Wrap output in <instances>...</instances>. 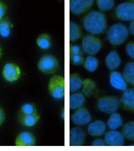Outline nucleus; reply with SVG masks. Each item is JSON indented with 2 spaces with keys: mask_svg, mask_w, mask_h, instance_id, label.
<instances>
[{
  "mask_svg": "<svg viewBox=\"0 0 134 151\" xmlns=\"http://www.w3.org/2000/svg\"><path fill=\"white\" fill-rule=\"evenodd\" d=\"M81 33L79 25L75 23H70V40L75 41L81 37Z\"/></svg>",
  "mask_w": 134,
  "mask_h": 151,
  "instance_id": "obj_26",
  "label": "nucleus"
},
{
  "mask_svg": "<svg viewBox=\"0 0 134 151\" xmlns=\"http://www.w3.org/2000/svg\"><path fill=\"white\" fill-rule=\"evenodd\" d=\"M129 31L131 35L134 36V20L132 21L129 25Z\"/></svg>",
  "mask_w": 134,
  "mask_h": 151,
  "instance_id": "obj_37",
  "label": "nucleus"
},
{
  "mask_svg": "<svg viewBox=\"0 0 134 151\" xmlns=\"http://www.w3.org/2000/svg\"><path fill=\"white\" fill-rule=\"evenodd\" d=\"M104 139L106 144L108 146H121L124 144V135L115 130H111L107 132Z\"/></svg>",
  "mask_w": 134,
  "mask_h": 151,
  "instance_id": "obj_11",
  "label": "nucleus"
},
{
  "mask_svg": "<svg viewBox=\"0 0 134 151\" xmlns=\"http://www.w3.org/2000/svg\"><path fill=\"white\" fill-rule=\"evenodd\" d=\"M99 9L103 12L110 10L114 6V0H97Z\"/></svg>",
  "mask_w": 134,
  "mask_h": 151,
  "instance_id": "obj_29",
  "label": "nucleus"
},
{
  "mask_svg": "<svg viewBox=\"0 0 134 151\" xmlns=\"http://www.w3.org/2000/svg\"><path fill=\"white\" fill-rule=\"evenodd\" d=\"M120 105V101L118 99L107 97L102 98L97 103V106L100 110L107 114H112L118 110Z\"/></svg>",
  "mask_w": 134,
  "mask_h": 151,
  "instance_id": "obj_8",
  "label": "nucleus"
},
{
  "mask_svg": "<svg viewBox=\"0 0 134 151\" xmlns=\"http://www.w3.org/2000/svg\"><path fill=\"white\" fill-rule=\"evenodd\" d=\"M14 25L8 18L4 17L0 19V36L3 38L8 37Z\"/></svg>",
  "mask_w": 134,
  "mask_h": 151,
  "instance_id": "obj_19",
  "label": "nucleus"
},
{
  "mask_svg": "<svg viewBox=\"0 0 134 151\" xmlns=\"http://www.w3.org/2000/svg\"><path fill=\"white\" fill-rule=\"evenodd\" d=\"M82 46L85 52L90 55H94L102 48V42L98 38L87 35L83 38Z\"/></svg>",
  "mask_w": 134,
  "mask_h": 151,
  "instance_id": "obj_6",
  "label": "nucleus"
},
{
  "mask_svg": "<svg viewBox=\"0 0 134 151\" xmlns=\"http://www.w3.org/2000/svg\"><path fill=\"white\" fill-rule=\"evenodd\" d=\"M35 144V137L31 132H23L16 137L15 142L16 146H33Z\"/></svg>",
  "mask_w": 134,
  "mask_h": 151,
  "instance_id": "obj_13",
  "label": "nucleus"
},
{
  "mask_svg": "<svg viewBox=\"0 0 134 151\" xmlns=\"http://www.w3.org/2000/svg\"><path fill=\"white\" fill-rule=\"evenodd\" d=\"M86 137L84 131L80 127H75L70 131V145L72 146H81Z\"/></svg>",
  "mask_w": 134,
  "mask_h": 151,
  "instance_id": "obj_12",
  "label": "nucleus"
},
{
  "mask_svg": "<svg viewBox=\"0 0 134 151\" xmlns=\"http://www.w3.org/2000/svg\"><path fill=\"white\" fill-rule=\"evenodd\" d=\"M85 102V97L81 93H75L70 96V108L77 109L82 106Z\"/></svg>",
  "mask_w": 134,
  "mask_h": 151,
  "instance_id": "obj_20",
  "label": "nucleus"
},
{
  "mask_svg": "<svg viewBox=\"0 0 134 151\" xmlns=\"http://www.w3.org/2000/svg\"><path fill=\"white\" fill-rule=\"evenodd\" d=\"M40 119V116L38 113L31 115L17 116L18 122L22 125L27 127H32L36 124Z\"/></svg>",
  "mask_w": 134,
  "mask_h": 151,
  "instance_id": "obj_18",
  "label": "nucleus"
},
{
  "mask_svg": "<svg viewBox=\"0 0 134 151\" xmlns=\"http://www.w3.org/2000/svg\"><path fill=\"white\" fill-rule=\"evenodd\" d=\"M122 134L127 139L134 140V122H128L124 125Z\"/></svg>",
  "mask_w": 134,
  "mask_h": 151,
  "instance_id": "obj_28",
  "label": "nucleus"
},
{
  "mask_svg": "<svg viewBox=\"0 0 134 151\" xmlns=\"http://www.w3.org/2000/svg\"><path fill=\"white\" fill-rule=\"evenodd\" d=\"M122 76L126 82L134 85V62H130L125 65Z\"/></svg>",
  "mask_w": 134,
  "mask_h": 151,
  "instance_id": "obj_24",
  "label": "nucleus"
},
{
  "mask_svg": "<svg viewBox=\"0 0 134 151\" xmlns=\"http://www.w3.org/2000/svg\"><path fill=\"white\" fill-rule=\"evenodd\" d=\"M36 44L42 50H48L52 45V40L50 35L45 33L40 35L36 38Z\"/></svg>",
  "mask_w": 134,
  "mask_h": 151,
  "instance_id": "obj_22",
  "label": "nucleus"
},
{
  "mask_svg": "<svg viewBox=\"0 0 134 151\" xmlns=\"http://www.w3.org/2000/svg\"><path fill=\"white\" fill-rule=\"evenodd\" d=\"M81 54V47L77 45H73L70 47V55Z\"/></svg>",
  "mask_w": 134,
  "mask_h": 151,
  "instance_id": "obj_34",
  "label": "nucleus"
},
{
  "mask_svg": "<svg viewBox=\"0 0 134 151\" xmlns=\"http://www.w3.org/2000/svg\"><path fill=\"white\" fill-rule=\"evenodd\" d=\"M83 81L78 74H71L70 76V91L74 93L79 90L82 86Z\"/></svg>",
  "mask_w": 134,
  "mask_h": 151,
  "instance_id": "obj_23",
  "label": "nucleus"
},
{
  "mask_svg": "<svg viewBox=\"0 0 134 151\" xmlns=\"http://www.w3.org/2000/svg\"><path fill=\"white\" fill-rule=\"evenodd\" d=\"M38 113L36 105L33 103L24 104L21 106L18 112L17 116L31 115Z\"/></svg>",
  "mask_w": 134,
  "mask_h": 151,
  "instance_id": "obj_25",
  "label": "nucleus"
},
{
  "mask_svg": "<svg viewBox=\"0 0 134 151\" xmlns=\"http://www.w3.org/2000/svg\"><path fill=\"white\" fill-rule=\"evenodd\" d=\"M48 90L55 99H63L65 96V78L59 75H53L48 82Z\"/></svg>",
  "mask_w": 134,
  "mask_h": 151,
  "instance_id": "obj_3",
  "label": "nucleus"
},
{
  "mask_svg": "<svg viewBox=\"0 0 134 151\" xmlns=\"http://www.w3.org/2000/svg\"><path fill=\"white\" fill-rule=\"evenodd\" d=\"M92 146H105V142L104 141H103L102 139H95L93 143H92Z\"/></svg>",
  "mask_w": 134,
  "mask_h": 151,
  "instance_id": "obj_35",
  "label": "nucleus"
},
{
  "mask_svg": "<svg viewBox=\"0 0 134 151\" xmlns=\"http://www.w3.org/2000/svg\"><path fill=\"white\" fill-rule=\"evenodd\" d=\"M73 124L79 126H83L89 124L91 120L89 112L84 108H79L71 116Z\"/></svg>",
  "mask_w": 134,
  "mask_h": 151,
  "instance_id": "obj_9",
  "label": "nucleus"
},
{
  "mask_svg": "<svg viewBox=\"0 0 134 151\" xmlns=\"http://www.w3.org/2000/svg\"><path fill=\"white\" fill-rule=\"evenodd\" d=\"M131 1H133V2H134V0H131Z\"/></svg>",
  "mask_w": 134,
  "mask_h": 151,
  "instance_id": "obj_40",
  "label": "nucleus"
},
{
  "mask_svg": "<svg viewBox=\"0 0 134 151\" xmlns=\"http://www.w3.org/2000/svg\"><path fill=\"white\" fill-rule=\"evenodd\" d=\"M106 130V125L102 120H96L89 124L88 127V134L91 136H102Z\"/></svg>",
  "mask_w": 134,
  "mask_h": 151,
  "instance_id": "obj_15",
  "label": "nucleus"
},
{
  "mask_svg": "<svg viewBox=\"0 0 134 151\" xmlns=\"http://www.w3.org/2000/svg\"><path fill=\"white\" fill-rule=\"evenodd\" d=\"M129 35V29L122 23H115L112 25L107 31V39L114 45H120L124 43Z\"/></svg>",
  "mask_w": 134,
  "mask_h": 151,
  "instance_id": "obj_2",
  "label": "nucleus"
},
{
  "mask_svg": "<svg viewBox=\"0 0 134 151\" xmlns=\"http://www.w3.org/2000/svg\"><path fill=\"white\" fill-rule=\"evenodd\" d=\"M105 64L108 69L114 70L118 68L121 64V59L115 50H112L105 58Z\"/></svg>",
  "mask_w": 134,
  "mask_h": 151,
  "instance_id": "obj_16",
  "label": "nucleus"
},
{
  "mask_svg": "<svg viewBox=\"0 0 134 151\" xmlns=\"http://www.w3.org/2000/svg\"><path fill=\"white\" fill-rule=\"evenodd\" d=\"M115 15L118 19L124 21L134 20V2H124L115 8Z\"/></svg>",
  "mask_w": 134,
  "mask_h": 151,
  "instance_id": "obj_5",
  "label": "nucleus"
},
{
  "mask_svg": "<svg viewBox=\"0 0 134 151\" xmlns=\"http://www.w3.org/2000/svg\"><path fill=\"white\" fill-rule=\"evenodd\" d=\"M125 50L128 56L134 59V41L128 43L125 47Z\"/></svg>",
  "mask_w": 134,
  "mask_h": 151,
  "instance_id": "obj_32",
  "label": "nucleus"
},
{
  "mask_svg": "<svg viewBox=\"0 0 134 151\" xmlns=\"http://www.w3.org/2000/svg\"><path fill=\"white\" fill-rule=\"evenodd\" d=\"M7 6L1 0H0V19L3 18L7 12Z\"/></svg>",
  "mask_w": 134,
  "mask_h": 151,
  "instance_id": "obj_33",
  "label": "nucleus"
},
{
  "mask_svg": "<svg viewBox=\"0 0 134 151\" xmlns=\"http://www.w3.org/2000/svg\"><path fill=\"white\" fill-rule=\"evenodd\" d=\"M70 55L71 60L73 64H74L75 65H80L82 64L84 59L83 55H82V53Z\"/></svg>",
  "mask_w": 134,
  "mask_h": 151,
  "instance_id": "obj_31",
  "label": "nucleus"
},
{
  "mask_svg": "<svg viewBox=\"0 0 134 151\" xmlns=\"http://www.w3.org/2000/svg\"><path fill=\"white\" fill-rule=\"evenodd\" d=\"M5 114L3 108L0 107V126L3 124V122L5 120Z\"/></svg>",
  "mask_w": 134,
  "mask_h": 151,
  "instance_id": "obj_36",
  "label": "nucleus"
},
{
  "mask_svg": "<svg viewBox=\"0 0 134 151\" xmlns=\"http://www.w3.org/2000/svg\"><path fill=\"white\" fill-rule=\"evenodd\" d=\"M85 30L93 35L102 34L107 28V20L102 12L93 11L88 13L83 20Z\"/></svg>",
  "mask_w": 134,
  "mask_h": 151,
  "instance_id": "obj_1",
  "label": "nucleus"
},
{
  "mask_svg": "<svg viewBox=\"0 0 134 151\" xmlns=\"http://www.w3.org/2000/svg\"><path fill=\"white\" fill-rule=\"evenodd\" d=\"M123 122L120 114L118 113H112L107 122V125L111 130H115L122 126Z\"/></svg>",
  "mask_w": 134,
  "mask_h": 151,
  "instance_id": "obj_21",
  "label": "nucleus"
},
{
  "mask_svg": "<svg viewBox=\"0 0 134 151\" xmlns=\"http://www.w3.org/2000/svg\"><path fill=\"white\" fill-rule=\"evenodd\" d=\"M94 0H70V10L75 15H81L92 6Z\"/></svg>",
  "mask_w": 134,
  "mask_h": 151,
  "instance_id": "obj_10",
  "label": "nucleus"
},
{
  "mask_svg": "<svg viewBox=\"0 0 134 151\" xmlns=\"http://www.w3.org/2000/svg\"><path fill=\"white\" fill-rule=\"evenodd\" d=\"M63 115H64V112H63ZM63 119L64 118V116L63 115Z\"/></svg>",
  "mask_w": 134,
  "mask_h": 151,
  "instance_id": "obj_39",
  "label": "nucleus"
},
{
  "mask_svg": "<svg viewBox=\"0 0 134 151\" xmlns=\"http://www.w3.org/2000/svg\"><path fill=\"white\" fill-rule=\"evenodd\" d=\"M20 67L16 64L8 63L6 64L2 70V76L6 81L10 83L15 82L21 76Z\"/></svg>",
  "mask_w": 134,
  "mask_h": 151,
  "instance_id": "obj_7",
  "label": "nucleus"
},
{
  "mask_svg": "<svg viewBox=\"0 0 134 151\" xmlns=\"http://www.w3.org/2000/svg\"><path fill=\"white\" fill-rule=\"evenodd\" d=\"M98 65V60L95 57L89 55L85 60L84 67L85 69L90 72H93L96 70Z\"/></svg>",
  "mask_w": 134,
  "mask_h": 151,
  "instance_id": "obj_27",
  "label": "nucleus"
},
{
  "mask_svg": "<svg viewBox=\"0 0 134 151\" xmlns=\"http://www.w3.org/2000/svg\"><path fill=\"white\" fill-rule=\"evenodd\" d=\"M60 65L57 58L53 55H45L37 63V68L40 72L47 75L55 74Z\"/></svg>",
  "mask_w": 134,
  "mask_h": 151,
  "instance_id": "obj_4",
  "label": "nucleus"
},
{
  "mask_svg": "<svg viewBox=\"0 0 134 151\" xmlns=\"http://www.w3.org/2000/svg\"><path fill=\"white\" fill-rule=\"evenodd\" d=\"M83 91L85 94H90L92 92L93 89L94 88V83L90 80H87L85 82H83Z\"/></svg>",
  "mask_w": 134,
  "mask_h": 151,
  "instance_id": "obj_30",
  "label": "nucleus"
},
{
  "mask_svg": "<svg viewBox=\"0 0 134 151\" xmlns=\"http://www.w3.org/2000/svg\"><path fill=\"white\" fill-rule=\"evenodd\" d=\"M2 55H3V52H2V47L0 45V58H1Z\"/></svg>",
  "mask_w": 134,
  "mask_h": 151,
  "instance_id": "obj_38",
  "label": "nucleus"
},
{
  "mask_svg": "<svg viewBox=\"0 0 134 151\" xmlns=\"http://www.w3.org/2000/svg\"><path fill=\"white\" fill-rule=\"evenodd\" d=\"M120 101L125 108L134 112V88L125 90Z\"/></svg>",
  "mask_w": 134,
  "mask_h": 151,
  "instance_id": "obj_17",
  "label": "nucleus"
},
{
  "mask_svg": "<svg viewBox=\"0 0 134 151\" xmlns=\"http://www.w3.org/2000/svg\"><path fill=\"white\" fill-rule=\"evenodd\" d=\"M110 81L112 85L115 89L125 91L127 89V84L123 76L120 73L114 71L110 74Z\"/></svg>",
  "mask_w": 134,
  "mask_h": 151,
  "instance_id": "obj_14",
  "label": "nucleus"
}]
</instances>
